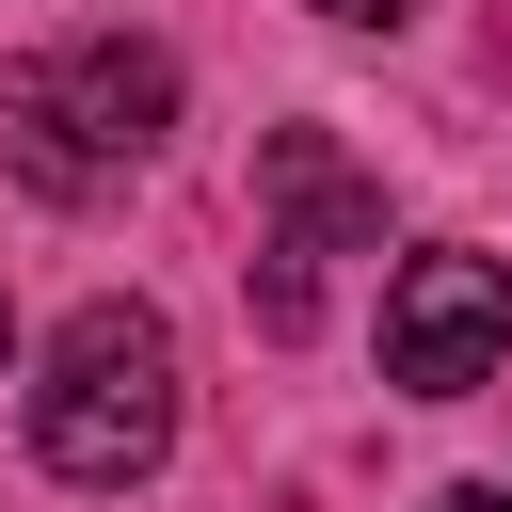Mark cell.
Listing matches in <instances>:
<instances>
[{
    "label": "cell",
    "instance_id": "3957f363",
    "mask_svg": "<svg viewBox=\"0 0 512 512\" xmlns=\"http://www.w3.org/2000/svg\"><path fill=\"white\" fill-rule=\"evenodd\" d=\"M512 352V256H400V288H384V384L400 400H464L480 368Z\"/></svg>",
    "mask_w": 512,
    "mask_h": 512
},
{
    "label": "cell",
    "instance_id": "52a82bcc",
    "mask_svg": "<svg viewBox=\"0 0 512 512\" xmlns=\"http://www.w3.org/2000/svg\"><path fill=\"white\" fill-rule=\"evenodd\" d=\"M0 352H16V304H0Z\"/></svg>",
    "mask_w": 512,
    "mask_h": 512
},
{
    "label": "cell",
    "instance_id": "7a4b0ae2",
    "mask_svg": "<svg viewBox=\"0 0 512 512\" xmlns=\"http://www.w3.org/2000/svg\"><path fill=\"white\" fill-rule=\"evenodd\" d=\"M0 128H16V160H32L48 192H96V176H128V160L176 128V64H160L144 32L32 48V64L0 80Z\"/></svg>",
    "mask_w": 512,
    "mask_h": 512
},
{
    "label": "cell",
    "instance_id": "8992f818",
    "mask_svg": "<svg viewBox=\"0 0 512 512\" xmlns=\"http://www.w3.org/2000/svg\"><path fill=\"white\" fill-rule=\"evenodd\" d=\"M320 16H400V0H320Z\"/></svg>",
    "mask_w": 512,
    "mask_h": 512
},
{
    "label": "cell",
    "instance_id": "6da1fadb",
    "mask_svg": "<svg viewBox=\"0 0 512 512\" xmlns=\"http://www.w3.org/2000/svg\"><path fill=\"white\" fill-rule=\"evenodd\" d=\"M32 448H48V480H96V496L176 448V336H160V304H80L48 336Z\"/></svg>",
    "mask_w": 512,
    "mask_h": 512
},
{
    "label": "cell",
    "instance_id": "277c9868",
    "mask_svg": "<svg viewBox=\"0 0 512 512\" xmlns=\"http://www.w3.org/2000/svg\"><path fill=\"white\" fill-rule=\"evenodd\" d=\"M272 192H288V224L256 240V256H272L256 320H272V336H304V320H320V256H336V240L368 224V192H352V176H336V144H304V128L272 144Z\"/></svg>",
    "mask_w": 512,
    "mask_h": 512
},
{
    "label": "cell",
    "instance_id": "5b68a950",
    "mask_svg": "<svg viewBox=\"0 0 512 512\" xmlns=\"http://www.w3.org/2000/svg\"><path fill=\"white\" fill-rule=\"evenodd\" d=\"M432 512H512V496H480V480H448V496H432Z\"/></svg>",
    "mask_w": 512,
    "mask_h": 512
}]
</instances>
